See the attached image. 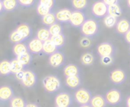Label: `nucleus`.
Masks as SVG:
<instances>
[{
    "instance_id": "f257e3e1",
    "label": "nucleus",
    "mask_w": 130,
    "mask_h": 107,
    "mask_svg": "<svg viewBox=\"0 0 130 107\" xmlns=\"http://www.w3.org/2000/svg\"><path fill=\"white\" fill-rule=\"evenodd\" d=\"M44 90L49 93H55L62 87V83L60 79L56 75L46 76L42 81Z\"/></svg>"
},
{
    "instance_id": "f03ea898",
    "label": "nucleus",
    "mask_w": 130,
    "mask_h": 107,
    "mask_svg": "<svg viewBox=\"0 0 130 107\" xmlns=\"http://www.w3.org/2000/svg\"><path fill=\"white\" fill-rule=\"evenodd\" d=\"M99 28L100 26L98 21L94 18H88L80 28V31L83 36L91 38L98 34Z\"/></svg>"
},
{
    "instance_id": "7ed1b4c3",
    "label": "nucleus",
    "mask_w": 130,
    "mask_h": 107,
    "mask_svg": "<svg viewBox=\"0 0 130 107\" xmlns=\"http://www.w3.org/2000/svg\"><path fill=\"white\" fill-rule=\"evenodd\" d=\"M92 97V93L86 88H79L74 93V100L80 106L90 104Z\"/></svg>"
},
{
    "instance_id": "20e7f679",
    "label": "nucleus",
    "mask_w": 130,
    "mask_h": 107,
    "mask_svg": "<svg viewBox=\"0 0 130 107\" xmlns=\"http://www.w3.org/2000/svg\"><path fill=\"white\" fill-rule=\"evenodd\" d=\"M97 52L101 57H114V54L116 53V47L111 42L105 41L98 45Z\"/></svg>"
},
{
    "instance_id": "39448f33",
    "label": "nucleus",
    "mask_w": 130,
    "mask_h": 107,
    "mask_svg": "<svg viewBox=\"0 0 130 107\" xmlns=\"http://www.w3.org/2000/svg\"><path fill=\"white\" fill-rule=\"evenodd\" d=\"M105 99L107 103L110 106H117L123 101L122 92L117 89H111L105 93Z\"/></svg>"
},
{
    "instance_id": "423d86ee",
    "label": "nucleus",
    "mask_w": 130,
    "mask_h": 107,
    "mask_svg": "<svg viewBox=\"0 0 130 107\" xmlns=\"http://www.w3.org/2000/svg\"><path fill=\"white\" fill-rule=\"evenodd\" d=\"M91 13L97 18H104L108 15V5L102 0L98 1L92 5Z\"/></svg>"
},
{
    "instance_id": "0eeeda50",
    "label": "nucleus",
    "mask_w": 130,
    "mask_h": 107,
    "mask_svg": "<svg viewBox=\"0 0 130 107\" xmlns=\"http://www.w3.org/2000/svg\"><path fill=\"white\" fill-rule=\"evenodd\" d=\"M110 81L114 85H122L127 80V75L124 70L118 68L112 70L109 74Z\"/></svg>"
},
{
    "instance_id": "6e6552de",
    "label": "nucleus",
    "mask_w": 130,
    "mask_h": 107,
    "mask_svg": "<svg viewBox=\"0 0 130 107\" xmlns=\"http://www.w3.org/2000/svg\"><path fill=\"white\" fill-rule=\"evenodd\" d=\"M73 102L72 96L68 92H61L55 97L54 103L57 107H70Z\"/></svg>"
},
{
    "instance_id": "1a4fd4ad",
    "label": "nucleus",
    "mask_w": 130,
    "mask_h": 107,
    "mask_svg": "<svg viewBox=\"0 0 130 107\" xmlns=\"http://www.w3.org/2000/svg\"><path fill=\"white\" fill-rule=\"evenodd\" d=\"M21 84L27 88H33L36 86L37 83V76L31 70H24V74L22 80L21 81Z\"/></svg>"
},
{
    "instance_id": "9d476101",
    "label": "nucleus",
    "mask_w": 130,
    "mask_h": 107,
    "mask_svg": "<svg viewBox=\"0 0 130 107\" xmlns=\"http://www.w3.org/2000/svg\"><path fill=\"white\" fill-rule=\"evenodd\" d=\"M48 62H49V64L54 68L61 67L62 66L64 65L66 62L65 54L62 51H57L56 52L50 55Z\"/></svg>"
},
{
    "instance_id": "9b49d317",
    "label": "nucleus",
    "mask_w": 130,
    "mask_h": 107,
    "mask_svg": "<svg viewBox=\"0 0 130 107\" xmlns=\"http://www.w3.org/2000/svg\"><path fill=\"white\" fill-rule=\"evenodd\" d=\"M86 20H87L86 16L82 11L74 10L72 11V14L69 23L72 27L81 28Z\"/></svg>"
},
{
    "instance_id": "f8f14e48",
    "label": "nucleus",
    "mask_w": 130,
    "mask_h": 107,
    "mask_svg": "<svg viewBox=\"0 0 130 107\" xmlns=\"http://www.w3.org/2000/svg\"><path fill=\"white\" fill-rule=\"evenodd\" d=\"M14 90L11 87L8 85H3L0 87V101L2 103H7L11 101L14 96Z\"/></svg>"
},
{
    "instance_id": "ddd939ff",
    "label": "nucleus",
    "mask_w": 130,
    "mask_h": 107,
    "mask_svg": "<svg viewBox=\"0 0 130 107\" xmlns=\"http://www.w3.org/2000/svg\"><path fill=\"white\" fill-rule=\"evenodd\" d=\"M28 50L31 54H38L41 52H43V42L38 39L37 38H34L31 39L28 44H27Z\"/></svg>"
},
{
    "instance_id": "4468645a",
    "label": "nucleus",
    "mask_w": 130,
    "mask_h": 107,
    "mask_svg": "<svg viewBox=\"0 0 130 107\" xmlns=\"http://www.w3.org/2000/svg\"><path fill=\"white\" fill-rule=\"evenodd\" d=\"M56 17L59 22L60 23H67L70 21L72 10L70 8H62L56 11Z\"/></svg>"
},
{
    "instance_id": "2eb2a0df",
    "label": "nucleus",
    "mask_w": 130,
    "mask_h": 107,
    "mask_svg": "<svg viewBox=\"0 0 130 107\" xmlns=\"http://www.w3.org/2000/svg\"><path fill=\"white\" fill-rule=\"evenodd\" d=\"M130 30V21L125 18H120L116 25V31L121 34V35H125Z\"/></svg>"
},
{
    "instance_id": "dca6fc26",
    "label": "nucleus",
    "mask_w": 130,
    "mask_h": 107,
    "mask_svg": "<svg viewBox=\"0 0 130 107\" xmlns=\"http://www.w3.org/2000/svg\"><path fill=\"white\" fill-rule=\"evenodd\" d=\"M63 74L66 77H73L80 75V68L74 64H69L65 67L63 70Z\"/></svg>"
},
{
    "instance_id": "f3484780",
    "label": "nucleus",
    "mask_w": 130,
    "mask_h": 107,
    "mask_svg": "<svg viewBox=\"0 0 130 107\" xmlns=\"http://www.w3.org/2000/svg\"><path fill=\"white\" fill-rule=\"evenodd\" d=\"M82 84V79L80 75L66 77V85L70 89H77Z\"/></svg>"
},
{
    "instance_id": "a211bd4d",
    "label": "nucleus",
    "mask_w": 130,
    "mask_h": 107,
    "mask_svg": "<svg viewBox=\"0 0 130 107\" xmlns=\"http://www.w3.org/2000/svg\"><path fill=\"white\" fill-rule=\"evenodd\" d=\"M16 29L22 34L25 40L28 39L32 35V28L30 25L27 23H22L19 25Z\"/></svg>"
},
{
    "instance_id": "6ab92c4d",
    "label": "nucleus",
    "mask_w": 130,
    "mask_h": 107,
    "mask_svg": "<svg viewBox=\"0 0 130 107\" xmlns=\"http://www.w3.org/2000/svg\"><path fill=\"white\" fill-rule=\"evenodd\" d=\"M90 104L92 107H106L108 103L105 99V97L101 94H97L93 96Z\"/></svg>"
},
{
    "instance_id": "aec40b11",
    "label": "nucleus",
    "mask_w": 130,
    "mask_h": 107,
    "mask_svg": "<svg viewBox=\"0 0 130 107\" xmlns=\"http://www.w3.org/2000/svg\"><path fill=\"white\" fill-rule=\"evenodd\" d=\"M59 50V48L56 47V45L53 42L51 39L43 42V53L46 55H51L53 53L56 52Z\"/></svg>"
},
{
    "instance_id": "412c9836",
    "label": "nucleus",
    "mask_w": 130,
    "mask_h": 107,
    "mask_svg": "<svg viewBox=\"0 0 130 107\" xmlns=\"http://www.w3.org/2000/svg\"><path fill=\"white\" fill-rule=\"evenodd\" d=\"M1 2L3 4L4 11L5 12H12L20 5L18 0H1Z\"/></svg>"
},
{
    "instance_id": "4be33fe9",
    "label": "nucleus",
    "mask_w": 130,
    "mask_h": 107,
    "mask_svg": "<svg viewBox=\"0 0 130 107\" xmlns=\"http://www.w3.org/2000/svg\"><path fill=\"white\" fill-rule=\"evenodd\" d=\"M51 37H52V35L50 34V31L49 28H41L38 29L37 31L36 38H37L43 42H45V41L51 39Z\"/></svg>"
},
{
    "instance_id": "5701e85b",
    "label": "nucleus",
    "mask_w": 130,
    "mask_h": 107,
    "mask_svg": "<svg viewBox=\"0 0 130 107\" xmlns=\"http://www.w3.org/2000/svg\"><path fill=\"white\" fill-rule=\"evenodd\" d=\"M0 74L2 76H9L12 74L11 61L4 60L0 63Z\"/></svg>"
},
{
    "instance_id": "b1692460",
    "label": "nucleus",
    "mask_w": 130,
    "mask_h": 107,
    "mask_svg": "<svg viewBox=\"0 0 130 107\" xmlns=\"http://www.w3.org/2000/svg\"><path fill=\"white\" fill-rule=\"evenodd\" d=\"M11 61V73L12 74H16L19 72H21V71H24V68L25 67L21 63V61L17 58H14L12 59Z\"/></svg>"
},
{
    "instance_id": "393cba45",
    "label": "nucleus",
    "mask_w": 130,
    "mask_h": 107,
    "mask_svg": "<svg viewBox=\"0 0 130 107\" xmlns=\"http://www.w3.org/2000/svg\"><path fill=\"white\" fill-rule=\"evenodd\" d=\"M27 51H29L27 44H26L23 42L15 44L13 47V53L15 55V57H18Z\"/></svg>"
},
{
    "instance_id": "a878e982",
    "label": "nucleus",
    "mask_w": 130,
    "mask_h": 107,
    "mask_svg": "<svg viewBox=\"0 0 130 107\" xmlns=\"http://www.w3.org/2000/svg\"><path fill=\"white\" fill-rule=\"evenodd\" d=\"M80 61L84 66H91L94 63V56L91 52H86L81 56Z\"/></svg>"
},
{
    "instance_id": "bb28decb",
    "label": "nucleus",
    "mask_w": 130,
    "mask_h": 107,
    "mask_svg": "<svg viewBox=\"0 0 130 107\" xmlns=\"http://www.w3.org/2000/svg\"><path fill=\"white\" fill-rule=\"evenodd\" d=\"M9 41L13 43V44H18V43H21L23 41H25L24 38L22 36V34L17 30H14L13 31H11L9 34Z\"/></svg>"
},
{
    "instance_id": "cd10ccee",
    "label": "nucleus",
    "mask_w": 130,
    "mask_h": 107,
    "mask_svg": "<svg viewBox=\"0 0 130 107\" xmlns=\"http://www.w3.org/2000/svg\"><path fill=\"white\" fill-rule=\"evenodd\" d=\"M57 19H56V14L53 13V11L45 16H43L41 17V21L42 23L46 25V26H51L52 25L55 24L56 22Z\"/></svg>"
},
{
    "instance_id": "c85d7f7f",
    "label": "nucleus",
    "mask_w": 130,
    "mask_h": 107,
    "mask_svg": "<svg viewBox=\"0 0 130 107\" xmlns=\"http://www.w3.org/2000/svg\"><path fill=\"white\" fill-rule=\"evenodd\" d=\"M123 14V9L119 4L108 6V15L116 18H120Z\"/></svg>"
},
{
    "instance_id": "c756f323",
    "label": "nucleus",
    "mask_w": 130,
    "mask_h": 107,
    "mask_svg": "<svg viewBox=\"0 0 130 107\" xmlns=\"http://www.w3.org/2000/svg\"><path fill=\"white\" fill-rule=\"evenodd\" d=\"M20 61L21 63L26 67L27 66H29L31 63H32V60H33V57H32V54L30 51H27L18 57H16Z\"/></svg>"
},
{
    "instance_id": "7c9ffc66",
    "label": "nucleus",
    "mask_w": 130,
    "mask_h": 107,
    "mask_svg": "<svg viewBox=\"0 0 130 107\" xmlns=\"http://www.w3.org/2000/svg\"><path fill=\"white\" fill-rule=\"evenodd\" d=\"M51 40L53 41V42L56 45V47L59 49L62 48L65 44H66V37L63 34H58V35H55V36H52L51 37Z\"/></svg>"
},
{
    "instance_id": "2f4dec72",
    "label": "nucleus",
    "mask_w": 130,
    "mask_h": 107,
    "mask_svg": "<svg viewBox=\"0 0 130 107\" xmlns=\"http://www.w3.org/2000/svg\"><path fill=\"white\" fill-rule=\"evenodd\" d=\"M26 100L21 97H14L10 101V107H26Z\"/></svg>"
},
{
    "instance_id": "473e14b6",
    "label": "nucleus",
    "mask_w": 130,
    "mask_h": 107,
    "mask_svg": "<svg viewBox=\"0 0 130 107\" xmlns=\"http://www.w3.org/2000/svg\"><path fill=\"white\" fill-rule=\"evenodd\" d=\"M88 0H72V5L75 10L83 11L88 6Z\"/></svg>"
},
{
    "instance_id": "72a5a7b5",
    "label": "nucleus",
    "mask_w": 130,
    "mask_h": 107,
    "mask_svg": "<svg viewBox=\"0 0 130 107\" xmlns=\"http://www.w3.org/2000/svg\"><path fill=\"white\" fill-rule=\"evenodd\" d=\"M49 30H50L52 36L63 34V28H62V25L60 23H58V22H56L55 24L50 26Z\"/></svg>"
},
{
    "instance_id": "f704fd0d",
    "label": "nucleus",
    "mask_w": 130,
    "mask_h": 107,
    "mask_svg": "<svg viewBox=\"0 0 130 107\" xmlns=\"http://www.w3.org/2000/svg\"><path fill=\"white\" fill-rule=\"evenodd\" d=\"M117 18L116 17H113L112 15H107L104 18V24L105 25L106 27L109 28H113V27H116L117 24Z\"/></svg>"
},
{
    "instance_id": "c9c22d12",
    "label": "nucleus",
    "mask_w": 130,
    "mask_h": 107,
    "mask_svg": "<svg viewBox=\"0 0 130 107\" xmlns=\"http://www.w3.org/2000/svg\"><path fill=\"white\" fill-rule=\"evenodd\" d=\"M51 12H52V8L44 6L38 2V4L37 5V13L38 14V15H40V17H43V16H45V15L51 13Z\"/></svg>"
},
{
    "instance_id": "e433bc0d",
    "label": "nucleus",
    "mask_w": 130,
    "mask_h": 107,
    "mask_svg": "<svg viewBox=\"0 0 130 107\" xmlns=\"http://www.w3.org/2000/svg\"><path fill=\"white\" fill-rule=\"evenodd\" d=\"M79 44H80V46H81L82 47H83V48H89V47H91L92 42H91V40L90 38L83 36V37L80 39Z\"/></svg>"
},
{
    "instance_id": "4c0bfd02",
    "label": "nucleus",
    "mask_w": 130,
    "mask_h": 107,
    "mask_svg": "<svg viewBox=\"0 0 130 107\" xmlns=\"http://www.w3.org/2000/svg\"><path fill=\"white\" fill-rule=\"evenodd\" d=\"M114 63V57H101V64L104 66L108 67L113 65Z\"/></svg>"
},
{
    "instance_id": "58836bf2",
    "label": "nucleus",
    "mask_w": 130,
    "mask_h": 107,
    "mask_svg": "<svg viewBox=\"0 0 130 107\" xmlns=\"http://www.w3.org/2000/svg\"><path fill=\"white\" fill-rule=\"evenodd\" d=\"M18 1L19 5L22 7H24V8L31 7L36 2V0H18Z\"/></svg>"
},
{
    "instance_id": "ea45409f",
    "label": "nucleus",
    "mask_w": 130,
    "mask_h": 107,
    "mask_svg": "<svg viewBox=\"0 0 130 107\" xmlns=\"http://www.w3.org/2000/svg\"><path fill=\"white\" fill-rule=\"evenodd\" d=\"M38 2L50 8H53L56 5V0H39Z\"/></svg>"
},
{
    "instance_id": "a19ab883",
    "label": "nucleus",
    "mask_w": 130,
    "mask_h": 107,
    "mask_svg": "<svg viewBox=\"0 0 130 107\" xmlns=\"http://www.w3.org/2000/svg\"><path fill=\"white\" fill-rule=\"evenodd\" d=\"M102 1L108 6L119 4V0H102Z\"/></svg>"
},
{
    "instance_id": "79ce46f5",
    "label": "nucleus",
    "mask_w": 130,
    "mask_h": 107,
    "mask_svg": "<svg viewBox=\"0 0 130 107\" xmlns=\"http://www.w3.org/2000/svg\"><path fill=\"white\" fill-rule=\"evenodd\" d=\"M24 71H21V72H19V73H18V74H14V77L18 80H19L20 82L22 80V79H23V77H24Z\"/></svg>"
},
{
    "instance_id": "37998d69",
    "label": "nucleus",
    "mask_w": 130,
    "mask_h": 107,
    "mask_svg": "<svg viewBox=\"0 0 130 107\" xmlns=\"http://www.w3.org/2000/svg\"><path fill=\"white\" fill-rule=\"evenodd\" d=\"M124 39L125 41L130 45V30L124 35Z\"/></svg>"
},
{
    "instance_id": "c03bdc74",
    "label": "nucleus",
    "mask_w": 130,
    "mask_h": 107,
    "mask_svg": "<svg viewBox=\"0 0 130 107\" xmlns=\"http://www.w3.org/2000/svg\"><path fill=\"white\" fill-rule=\"evenodd\" d=\"M26 107H40V106L35 103H27Z\"/></svg>"
},
{
    "instance_id": "a18cd8bd",
    "label": "nucleus",
    "mask_w": 130,
    "mask_h": 107,
    "mask_svg": "<svg viewBox=\"0 0 130 107\" xmlns=\"http://www.w3.org/2000/svg\"><path fill=\"white\" fill-rule=\"evenodd\" d=\"M126 107H130V96L126 99Z\"/></svg>"
},
{
    "instance_id": "49530a36",
    "label": "nucleus",
    "mask_w": 130,
    "mask_h": 107,
    "mask_svg": "<svg viewBox=\"0 0 130 107\" xmlns=\"http://www.w3.org/2000/svg\"><path fill=\"white\" fill-rule=\"evenodd\" d=\"M79 107H92L91 106V104H88V105H83V106H80Z\"/></svg>"
},
{
    "instance_id": "de8ad7c7",
    "label": "nucleus",
    "mask_w": 130,
    "mask_h": 107,
    "mask_svg": "<svg viewBox=\"0 0 130 107\" xmlns=\"http://www.w3.org/2000/svg\"><path fill=\"white\" fill-rule=\"evenodd\" d=\"M126 3H127L128 7L130 8V0H127V1H126Z\"/></svg>"
},
{
    "instance_id": "09e8293b",
    "label": "nucleus",
    "mask_w": 130,
    "mask_h": 107,
    "mask_svg": "<svg viewBox=\"0 0 130 107\" xmlns=\"http://www.w3.org/2000/svg\"><path fill=\"white\" fill-rule=\"evenodd\" d=\"M129 53H130V46H129Z\"/></svg>"
},
{
    "instance_id": "8fccbe9b",
    "label": "nucleus",
    "mask_w": 130,
    "mask_h": 107,
    "mask_svg": "<svg viewBox=\"0 0 130 107\" xmlns=\"http://www.w3.org/2000/svg\"><path fill=\"white\" fill-rule=\"evenodd\" d=\"M56 107H57V106H56Z\"/></svg>"
}]
</instances>
